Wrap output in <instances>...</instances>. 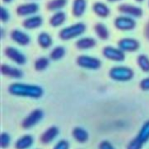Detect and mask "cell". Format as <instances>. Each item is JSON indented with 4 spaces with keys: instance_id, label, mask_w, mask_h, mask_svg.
Masks as SVG:
<instances>
[{
    "instance_id": "1",
    "label": "cell",
    "mask_w": 149,
    "mask_h": 149,
    "mask_svg": "<svg viewBox=\"0 0 149 149\" xmlns=\"http://www.w3.org/2000/svg\"><path fill=\"white\" fill-rule=\"evenodd\" d=\"M8 91L10 94L21 97H30L34 99H38L43 95V89L38 86L26 85L22 83H13L11 84Z\"/></svg>"
},
{
    "instance_id": "2",
    "label": "cell",
    "mask_w": 149,
    "mask_h": 149,
    "mask_svg": "<svg viewBox=\"0 0 149 149\" xmlns=\"http://www.w3.org/2000/svg\"><path fill=\"white\" fill-rule=\"evenodd\" d=\"M86 29V26L84 23H77L60 30L58 36L62 40H70L82 35Z\"/></svg>"
},
{
    "instance_id": "3",
    "label": "cell",
    "mask_w": 149,
    "mask_h": 149,
    "mask_svg": "<svg viewBox=\"0 0 149 149\" xmlns=\"http://www.w3.org/2000/svg\"><path fill=\"white\" fill-rule=\"evenodd\" d=\"M134 71L127 66H115L109 71L111 79L116 81H128L134 78Z\"/></svg>"
},
{
    "instance_id": "4",
    "label": "cell",
    "mask_w": 149,
    "mask_h": 149,
    "mask_svg": "<svg viewBox=\"0 0 149 149\" xmlns=\"http://www.w3.org/2000/svg\"><path fill=\"white\" fill-rule=\"evenodd\" d=\"M77 64L82 68L90 69V70H96L99 69L101 65V61L93 57H90L87 55H80L77 58Z\"/></svg>"
},
{
    "instance_id": "5",
    "label": "cell",
    "mask_w": 149,
    "mask_h": 149,
    "mask_svg": "<svg viewBox=\"0 0 149 149\" xmlns=\"http://www.w3.org/2000/svg\"><path fill=\"white\" fill-rule=\"evenodd\" d=\"M43 116H44V113L40 109H35L27 117H25V119L23 120L21 126L24 129L31 128V127H34L35 125H37L42 120Z\"/></svg>"
},
{
    "instance_id": "6",
    "label": "cell",
    "mask_w": 149,
    "mask_h": 149,
    "mask_svg": "<svg viewBox=\"0 0 149 149\" xmlns=\"http://www.w3.org/2000/svg\"><path fill=\"white\" fill-rule=\"evenodd\" d=\"M102 53L105 58L113 61H123L125 59V53L120 48H115L113 46H106L103 48Z\"/></svg>"
},
{
    "instance_id": "7",
    "label": "cell",
    "mask_w": 149,
    "mask_h": 149,
    "mask_svg": "<svg viewBox=\"0 0 149 149\" xmlns=\"http://www.w3.org/2000/svg\"><path fill=\"white\" fill-rule=\"evenodd\" d=\"M114 26L120 31H131L135 28L136 22L130 17L120 16L115 18Z\"/></svg>"
},
{
    "instance_id": "8",
    "label": "cell",
    "mask_w": 149,
    "mask_h": 149,
    "mask_svg": "<svg viewBox=\"0 0 149 149\" xmlns=\"http://www.w3.org/2000/svg\"><path fill=\"white\" fill-rule=\"evenodd\" d=\"M4 54L7 58H9L10 60L15 62L17 65H24L26 62V58L25 56L19 52L17 49L12 47V46H8L4 49Z\"/></svg>"
},
{
    "instance_id": "9",
    "label": "cell",
    "mask_w": 149,
    "mask_h": 149,
    "mask_svg": "<svg viewBox=\"0 0 149 149\" xmlns=\"http://www.w3.org/2000/svg\"><path fill=\"white\" fill-rule=\"evenodd\" d=\"M119 48L123 52H135L140 47V43L135 38H124L118 42Z\"/></svg>"
},
{
    "instance_id": "10",
    "label": "cell",
    "mask_w": 149,
    "mask_h": 149,
    "mask_svg": "<svg viewBox=\"0 0 149 149\" xmlns=\"http://www.w3.org/2000/svg\"><path fill=\"white\" fill-rule=\"evenodd\" d=\"M118 10L123 14H127V15L135 17H141L143 14V10L141 8L135 6V5L128 4V3L120 4L118 7Z\"/></svg>"
},
{
    "instance_id": "11",
    "label": "cell",
    "mask_w": 149,
    "mask_h": 149,
    "mask_svg": "<svg viewBox=\"0 0 149 149\" xmlns=\"http://www.w3.org/2000/svg\"><path fill=\"white\" fill-rule=\"evenodd\" d=\"M38 9H39V7L37 3H24V4L18 5L17 7L16 12L18 16L24 17V16H29V15L38 12Z\"/></svg>"
},
{
    "instance_id": "12",
    "label": "cell",
    "mask_w": 149,
    "mask_h": 149,
    "mask_svg": "<svg viewBox=\"0 0 149 149\" xmlns=\"http://www.w3.org/2000/svg\"><path fill=\"white\" fill-rule=\"evenodd\" d=\"M10 38L14 42H16L19 45H23V46L27 45L31 41L30 37L25 32H24L20 30H17V29L11 31Z\"/></svg>"
},
{
    "instance_id": "13",
    "label": "cell",
    "mask_w": 149,
    "mask_h": 149,
    "mask_svg": "<svg viewBox=\"0 0 149 149\" xmlns=\"http://www.w3.org/2000/svg\"><path fill=\"white\" fill-rule=\"evenodd\" d=\"M58 135V129L56 127H51L46 129L40 137V141L44 144L52 142Z\"/></svg>"
},
{
    "instance_id": "14",
    "label": "cell",
    "mask_w": 149,
    "mask_h": 149,
    "mask_svg": "<svg viewBox=\"0 0 149 149\" xmlns=\"http://www.w3.org/2000/svg\"><path fill=\"white\" fill-rule=\"evenodd\" d=\"M43 24V18L40 16H33L23 21V26L25 29L32 30L40 27Z\"/></svg>"
},
{
    "instance_id": "15",
    "label": "cell",
    "mask_w": 149,
    "mask_h": 149,
    "mask_svg": "<svg viewBox=\"0 0 149 149\" xmlns=\"http://www.w3.org/2000/svg\"><path fill=\"white\" fill-rule=\"evenodd\" d=\"M1 72L2 74L5 76H8L10 78H14V79H19L23 75L22 72L19 69L16 67H12L5 64H3L1 65Z\"/></svg>"
},
{
    "instance_id": "16",
    "label": "cell",
    "mask_w": 149,
    "mask_h": 149,
    "mask_svg": "<svg viewBox=\"0 0 149 149\" xmlns=\"http://www.w3.org/2000/svg\"><path fill=\"white\" fill-rule=\"evenodd\" d=\"M76 47L79 50H87L94 47L96 45V40L93 38L86 37L81 38L76 42Z\"/></svg>"
},
{
    "instance_id": "17",
    "label": "cell",
    "mask_w": 149,
    "mask_h": 149,
    "mask_svg": "<svg viewBox=\"0 0 149 149\" xmlns=\"http://www.w3.org/2000/svg\"><path fill=\"white\" fill-rule=\"evenodd\" d=\"M93 10L94 13L100 17H107L110 14V9L107 4L101 2H96L93 5Z\"/></svg>"
},
{
    "instance_id": "18",
    "label": "cell",
    "mask_w": 149,
    "mask_h": 149,
    "mask_svg": "<svg viewBox=\"0 0 149 149\" xmlns=\"http://www.w3.org/2000/svg\"><path fill=\"white\" fill-rule=\"evenodd\" d=\"M86 0H73L72 14L76 17H80L86 11Z\"/></svg>"
},
{
    "instance_id": "19",
    "label": "cell",
    "mask_w": 149,
    "mask_h": 149,
    "mask_svg": "<svg viewBox=\"0 0 149 149\" xmlns=\"http://www.w3.org/2000/svg\"><path fill=\"white\" fill-rule=\"evenodd\" d=\"M33 144V138L31 135L26 134L19 138L16 143H15V148L16 149H27L31 147Z\"/></svg>"
},
{
    "instance_id": "20",
    "label": "cell",
    "mask_w": 149,
    "mask_h": 149,
    "mask_svg": "<svg viewBox=\"0 0 149 149\" xmlns=\"http://www.w3.org/2000/svg\"><path fill=\"white\" fill-rule=\"evenodd\" d=\"M65 19L66 15L64 11H57L51 17L49 23L52 27H58L65 23Z\"/></svg>"
},
{
    "instance_id": "21",
    "label": "cell",
    "mask_w": 149,
    "mask_h": 149,
    "mask_svg": "<svg viewBox=\"0 0 149 149\" xmlns=\"http://www.w3.org/2000/svg\"><path fill=\"white\" fill-rule=\"evenodd\" d=\"M72 136L79 143H85L89 139L88 133L84 128L79 127H77L72 130Z\"/></svg>"
},
{
    "instance_id": "22",
    "label": "cell",
    "mask_w": 149,
    "mask_h": 149,
    "mask_svg": "<svg viewBox=\"0 0 149 149\" xmlns=\"http://www.w3.org/2000/svg\"><path fill=\"white\" fill-rule=\"evenodd\" d=\"M38 43L43 49H47L52 45V38L48 33L41 32L38 36Z\"/></svg>"
},
{
    "instance_id": "23",
    "label": "cell",
    "mask_w": 149,
    "mask_h": 149,
    "mask_svg": "<svg viewBox=\"0 0 149 149\" xmlns=\"http://www.w3.org/2000/svg\"><path fill=\"white\" fill-rule=\"evenodd\" d=\"M94 31H95L96 35L102 40H107L109 38L108 29L102 23H97L94 25Z\"/></svg>"
},
{
    "instance_id": "24",
    "label": "cell",
    "mask_w": 149,
    "mask_h": 149,
    "mask_svg": "<svg viewBox=\"0 0 149 149\" xmlns=\"http://www.w3.org/2000/svg\"><path fill=\"white\" fill-rule=\"evenodd\" d=\"M136 138L142 143H146L147 141H149V120L146 121L143 126L141 127L138 135L136 136Z\"/></svg>"
},
{
    "instance_id": "25",
    "label": "cell",
    "mask_w": 149,
    "mask_h": 149,
    "mask_svg": "<svg viewBox=\"0 0 149 149\" xmlns=\"http://www.w3.org/2000/svg\"><path fill=\"white\" fill-rule=\"evenodd\" d=\"M67 3V0H51L46 4V9L51 11L58 10L64 8Z\"/></svg>"
},
{
    "instance_id": "26",
    "label": "cell",
    "mask_w": 149,
    "mask_h": 149,
    "mask_svg": "<svg viewBox=\"0 0 149 149\" xmlns=\"http://www.w3.org/2000/svg\"><path fill=\"white\" fill-rule=\"evenodd\" d=\"M137 64L139 67L145 72H149V58L144 54L139 55L137 58Z\"/></svg>"
},
{
    "instance_id": "27",
    "label": "cell",
    "mask_w": 149,
    "mask_h": 149,
    "mask_svg": "<svg viewBox=\"0 0 149 149\" xmlns=\"http://www.w3.org/2000/svg\"><path fill=\"white\" fill-rule=\"evenodd\" d=\"M65 54V50L63 46H57L55 47L50 53V58L52 60H59L61 59Z\"/></svg>"
},
{
    "instance_id": "28",
    "label": "cell",
    "mask_w": 149,
    "mask_h": 149,
    "mask_svg": "<svg viewBox=\"0 0 149 149\" xmlns=\"http://www.w3.org/2000/svg\"><path fill=\"white\" fill-rule=\"evenodd\" d=\"M48 65H49V59L45 57L38 58L34 63V68L38 72H40V71L46 69Z\"/></svg>"
},
{
    "instance_id": "29",
    "label": "cell",
    "mask_w": 149,
    "mask_h": 149,
    "mask_svg": "<svg viewBox=\"0 0 149 149\" xmlns=\"http://www.w3.org/2000/svg\"><path fill=\"white\" fill-rule=\"evenodd\" d=\"M10 143V137L7 133H2L1 134V148H6Z\"/></svg>"
},
{
    "instance_id": "30",
    "label": "cell",
    "mask_w": 149,
    "mask_h": 149,
    "mask_svg": "<svg viewBox=\"0 0 149 149\" xmlns=\"http://www.w3.org/2000/svg\"><path fill=\"white\" fill-rule=\"evenodd\" d=\"M143 145H144V144H142V143L135 137L134 139H133V140L129 142V144L127 145V149H141L142 148V147H143Z\"/></svg>"
},
{
    "instance_id": "31",
    "label": "cell",
    "mask_w": 149,
    "mask_h": 149,
    "mask_svg": "<svg viewBox=\"0 0 149 149\" xmlns=\"http://www.w3.org/2000/svg\"><path fill=\"white\" fill-rule=\"evenodd\" d=\"M69 143L65 140H61L59 141L55 146L53 149H69Z\"/></svg>"
},
{
    "instance_id": "32",
    "label": "cell",
    "mask_w": 149,
    "mask_h": 149,
    "mask_svg": "<svg viewBox=\"0 0 149 149\" xmlns=\"http://www.w3.org/2000/svg\"><path fill=\"white\" fill-rule=\"evenodd\" d=\"M10 18V14L8 10L4 7H1V20L3 23H5L9 20Z\"/></svg>"
},
{
    "instance_id": "33",
    "label": "cell",
    "mask_w": 149,
    "mask_h": 149,
    "mask_svg": "<svg viewBox=\"0 0 149 149\" xmlns=\"http://www.w3.org/2000/svg\"><path fill=\"white\" fill-rule=\"evenodd\" d=\"M99 149H115L113 148V146L107 141H103L100 142Z\"/></svg>"
},
{
    "instance_id": "34",
    "label": "cell",
    "mask_w": 149,
    "mask_h": 149,
    "mask_svg": "<svg viewBox=\"0 0 149 149\" xmlns=\"http://www.w3.org/2000/svg\"><path fill=\"white\" fill-rule=\"evenodd\" d=\"M140 86L143 91H148L149 90V78H146L142 79L140 83Z\"/></svg>"
},
{
    "instance_id": "35",
    "label": "cell",
    "mask_w": 149,
    "mask_h": 149,
    "mask_svg": "<svg viewBox=\"0 0 149 149\" xmlns=\"http://www.w3.org/2000/svg\"><path fill=\"white\" fill-rule=\"evenodd\" d=\"M144 35H145V38L149 40V21L145 24V27H144Z\"/></svg>"
},
{
    "instance_id": "36",
    "label": "cell",
    "mask_w": 149,
    "mask_h": 149,
    "mask_svg": "<svg viewBox=\"0 0 149 149\" xmlns=\"http://www.w3.org/2000/svg\"><path fill=\"white\" fill-rule=\"evenodd\" d=\"M108 2H111V3H113V2H118V1H120V0H107Z\"/></svg>"
},
{
    "instance_id": "37",
    "label": "cell",
    "mask_w": 149,
    "mask_h": 149,
    "mask_svg": "<svg viewBox=\"0 0 149 149\" xmlns=\"http://www.w3.org/2000/svg\"><path fill=\"white\" fill-rule=\"evenodd\" d=\"M3 1L4 3H10L12 0H3Z\"/></svg>"
},
{
    "instance_id": "38",
    "label": "cell",
    "mask_w": 149,
    "mask_h": 149,
    "mask_svg": "<svg viewBox=\"0 0 149 149\" xmlns=\"http://www.w3.org/2000/svg\"><path fill=\"white\" fill-rule=\"evenodd\" d=\"M137 2H140V3H141V2H143L144 0H136Z\"/></svg>"
},
{
    "instance_id": "39",
    "label": "cell",
    "mask_w": 149,
    "mask_h": 149,
    "mask_svg": "<svg viewBox=\"0 0 149 149\" xmlns=\"http://www.w3.org/2000/svg\"><path fill=\"white\" fill-rule=\"evenodd\" d=\"M148 4H149V3H148Z\"/></svg>"
}]
</instances>
